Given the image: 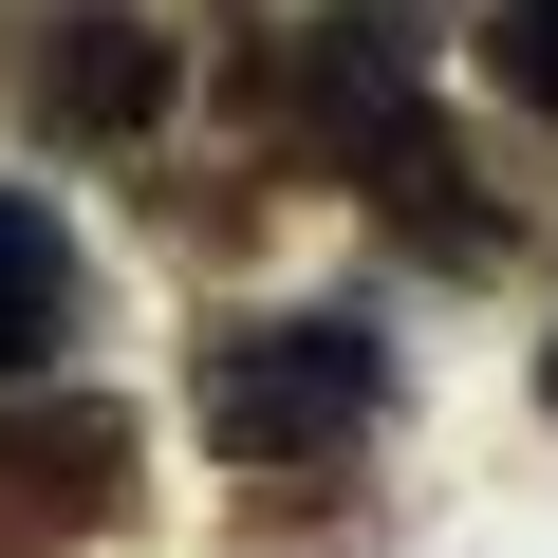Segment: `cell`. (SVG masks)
Here are the masks:
<instances>
[{
  "label": "cell",
  "mask_w": 558,
  "mask_h": 558,
  "mask_svg": "<svg viewBox=\"0 0 558 558\" xmlns=\"http://www.w3.org/2000/svg\"><path fill=\"white\" fill-rule=\"evenodd\" d=\"M539 410H558V336H539Z\"/></svg>",
  "instance_id": "ba28073f"
},
{
  "label": "cell",
  "mask_w": 558,
  "mask_h": 558,
  "mask_svg": "<svg viewBox=\"0 0 558 558\" xmlns=\"http://www.w3.org/2000/svg\"><path fill=\"white\" fill-rule=\"evenodd\" d=\"M242 131L299 149V168H336V186H373V168L428 131V75H410L391 20H317V38H260V57H242Z\"/></svg>",
  "instance_id": "3957f363"
},
{
  "label": "cell",
  "mask_w": 558,
  "mask_h": 558,
  "mask_svg": "<svg viewBox=\"0 0 558 558\" xmlns=\"http://www.w3.org/2000/svg\"><path fill=\"white\" fill-rule=\"evenodd\" d=\"M168 20L149 0H0V112L57 131V149H149L168 112Z\"/></svg>",
  "instance_id": "7a4b0ae2"
},
{
  "label": "cell",
  "mask_w": 558,
  "mask_h": 558,
  "mask_svg": "<svg viewBox=\"0 0 558 558\" xmlns=\"http://www.w3.org/2000/svg\"><path fill=\"white\" fill-rule=\"evenodd\" d=\"M354 205H373V223H391V242H410V260H465V279H484V260H502V242H521V223H502V205H484V168H465V149H447V112H428V131H410V149H391V168H373V186H354Z\"/></svg>",
  "instance_id": "5b68a950"
},
{
  "label": "cell",
  "mask_w": 558,
  "mask_h": 558,
  "mask_svg": "<svg viewBox=\"0 0 558 558\" xmlns=\"http://www.w3.org/2000/svg\"><path fill=\"white\" fill-rule=\"evenodd\" d=\"M149 428L112 391H0V558H75L112 502H131Z\"/></svg>",
  "instance_id": "277c9868"
},
{
  "label": "cell",
  "mask_w": 558,
  "mask_h": 558,
  "mask_svg": "<svg viewBox=\"0 0 558 558\" xmlns=\"http://www.w3.org/2000/svg\"><path fill=\"white\" fill-rule=\"evenodd\" d=\"M186 410H205V447H223L242 484H336V465L391 428V336H373L354 299H317V317H223L205 373H186Z\"/></svg>",
  "instance_id": "6da1fadb"
},
{
  "label": "cell",
  "mask_w": 558,
  "mask_h": 558,
  "mask_svg": "<svg viewBox=\"0 0 558 558\" xmlns=\"http://www.w3.org/2000/svg\"><path fill=\"white\" fill-rule=\"evenodd\" d=\"M94 317V279H75V223L38 205V186H0V391H20L57 336Z\"/></svg>",
  "instance_id": "8992f818"
},
{
  "label": "cell",
  "mask_w": 558,
  "mask_h": 558,
  "mask_svg": "<svg viewBox=\"0 0 558 558\" xmlns=\"http://www.w3.org/2000/svg\"><path fill=\"white\" fill-rule=\"evenodd\" d=\"M484 75H502V94L558 131V0H484Z\"/></svg>",
  "instance_id": "52a82bcc"
}]
</instances>
